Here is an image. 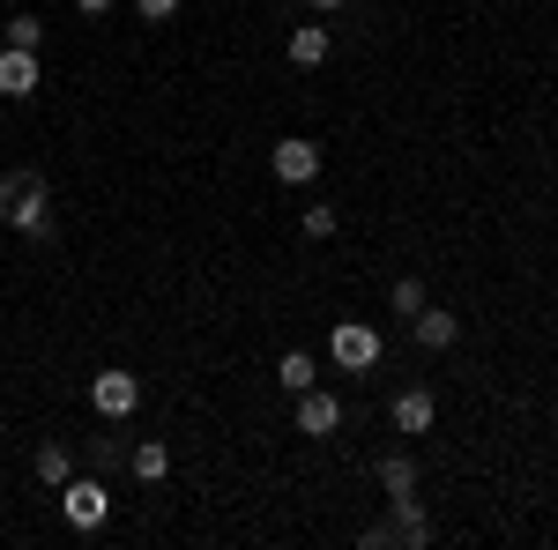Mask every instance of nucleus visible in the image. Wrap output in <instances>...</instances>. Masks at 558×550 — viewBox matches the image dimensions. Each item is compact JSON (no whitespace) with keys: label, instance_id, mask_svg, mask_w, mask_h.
<instances>
[{"label":"nucleus","instance_id":"2","mask_svg":"<svg viewBox=\"0 0 558 550\" xmlns=\"http://www.w3.org/2000/svg\"><path fill=\"white\" fill-rule=\"evenodd\" d=\"M60 521H68L75 536H97V528L112 521V491H105V476H68V484H60Z\"/></svg>","mask_w":558,"mask_h":550},{"label":"nucleus","instance_id":"13","mask_svg":"<svg viewBox=\"0 0 558 550\" xmlns=\"http://www.w3.org/2000/svg\"><path fill=\"white\" fill-rule=\"evenodd\" d=\"M373 476H380V491H387V499L417 491V462H410V454H380V462H373Z\"/></svg>","mask_w":558,"mask_h":550},{"label":"nucleus","instance_id":"6","mask_svg":"<svg viewBox=\"0 0 558 550\" xmlns=\"http://www.w3.org/2000/svg\"><path fill=\"white\" fill-rule=\"evenodd\" d=\"M291 402H299V431H305V439H328V431L343 424V402H336V394H328L320 380H313V387H299Z\"/></svg>","mask_w":558,"mask_h":550},{"label":"nucleus","instance_id":"15","mask_svg":"<svg viewBox=\"0 0 558 550\" xmlns=\"http://www.w3.org/2000/svg\"><path fill=\"white\" fill-rule=\"evenodd\" d=\"M134 476H142V484H165V476H172V447H165V439H142V447H134Z\"/></svg>","mask_w":558,"mask_h":550},{"label":"nucleus","instance_id":"11","mask_svg":"<svg viewBox=\"0 0 558 550\" xmlns=\"http://www.w3.org/2000/svg\"><path fill=\"white\" fill-rule=\"evenodd\" d=\"M283 52H291V68H328V52H336V38H328V23H299Z\"/></svg>","mask_w":558,"mask_h":550},{"label":"nucleus","instance_id":"20","mask_svg":"<svg viewBox=\"0 0 558 550\" xmlns=\"http://www.w3.org/2000/svg\"><path fill=\"white\" fill-rule=\"evenodd\" d=\"M120 462V439H97V447H89V468H97V476H105V468Z\"/></svg>","mask_w":558,"mask_h":550},{"label":"nucleus","instance_id":"18","mask_svg":"<svg viewBox=\"0 0 558 550\" xmlns=\"http://www.w3.org/2000/svg\"><path fill=\"white\" fill-rule=\"evenodd\" d=\"M299 223H305V239H336V209H328V201H313Z\"/></svg>","mask_w":558,"mask_h":550},{"label":"nucleus","instance_id":"1","mask_svg":"<svg viewBox=\"0 0 558 550\" xmlns=\"http://www.w3.org/2000/svg\"><path fill=\"white\" fill-rule=\"evenodd\" d=\"M0 223L8 231H31V239H52V186L45 171H0Z\"/></svg>","mask_w":558,"mask_h":550},{"label":"nucleus","instance_id":"14","mask_svg":"<svg viewBox=\"0 0 558 550\" xmlns=\"http://www.w3.org/2000/svg\"><path fill=\"white\" fill-rule=\"evenodd\" d=\"M0 45L38 52V45H45V15H31V8H23V15H8V23H0Z\"/></svg>","mask_w":558,"mask_h":550},{"label":"nucleus","instance_id":"5","mask_svg":"<svg viewBox=\"0 0 558 550\" xmlns=\"http://www.w3.org/2000/svg\"><path fill=\"white\" fill-rule=\"evenodd\" d=\"M268 171H276L283 186H313V179H320V142H305V134L276 142V149H268Z\"/></svg>","mask_w":558,"mask_h":550},{"label":"nucleus","instance_id":"7","mask_svg":"<svg viewBox=\"0 0 558 550\" xmlns=\"http://www.w3.org/2000/svg\"><path fill=\"white\" fill-rule=\"evenodd\" d=\"M387 543H432V521H425V506H417V491L387 499Z\"/></svg>","mask_w":558,"mask_h":550},{"label":"nucleus","instance_id":"12","mask_svg":"<svg viewBox=\"0 0 558 550\" xmlns=\"http://www.w3.org/2000/svg\"><path fill=\"white\" fill-rule=\"evenodd\" d=\"M31 468H38V484H52V491H60V484L75 476V447H68V439H45L38 454H31Z\"/></svg>","mask_w":558,"mask_h":550},{"label":"nucleus","instance_id":"19","mask_svg":"<svg viewBox=\"0 0 558 550\" xmlns=\"http://www.w3.org/2000/svg\"><path fill=\"white\" fill-rule=\"evenodd\" d=\"M134 8H142V23H172L179 15V0H134Z\"/></svg>","mask_w":558,"mask_h":550},{"label":"nucleus","instance_id":"22","mask_svg":"<svg viewBox=\"0 0 558 550\" xmlns=\"http://www.w3.org/2000/svg\"><path fill=\"white\" fill-rule=\"evenodd\" d=\"M75 8H83V15H105V8H112V0H75Z\"/></svg>","mask_w":558,"mask_h":550},{"label":"nucleus","instance_id":"17","mask_svg":"<svg viewBox=\"0 0 558 550\" xmlns=\"http://www.w3.org/2000/svg\"><path fill=\"white\" fill-rule=\"evenodd\" d=\"M387 305H395V313H402V320H410V313H417V305H425V283H417V276H402V283H395V291H387Z\"/></svg>","mask_w":558,"mask_h":550},{"label":"nucleus","instance_id":"3","mask_svg":"<svg viewBox=\"0 0 558 550\" xmlns=\"http://www.w3.org/2000/svg\"><path fill=\"white\" fill-rule=\"evenodd\" d=\"M380 328H365V320H336L328 328V357H336V372H373L380 365Z\"/></svg>","mask_w":558,"mask_h":550},{"label":"nucleus","instance_id":"9","mask_svg":"<svg viewBox=\"0 0 558 550\" xmlns=\"http://www.w3.org/2000/svg\"><path fill=\"white\" fill-rule=\"evenodd\" d=\"M45 83L38 52H15V45H0V97H31Z\"/></svg>","mask_w":558,"mask_h":550},{"label":"nucleus","instance_id":"10","mask_svg":"<svg viewBox=\"0 0 558 550\" xmlns=\"http://www.w3.org/2000/svg\"><path fill=\"white\" fill-rule=\"evenodd\" d=\"M410 328H417V342H425V350H454V335H462V320H454L447 305H432V297L410 313Z\"/></svg>","mask_w":558,"mask_h":550},{"label":"nucleus","instance_id":"16","mask_svg":"<svg viewBox=\"0 0 558 550\" xmlns=\"http://www.w3.org/2000/svg\"><path fill=\"white\" fill-rule=\"evenodd\" d=\"M276 380H283L291 394H299V387H313V380H320V365H313L305 350H283V357H276Z\"/></svg>","mask_w":558,"mask_h":550},{"label":"nucleus","instance_id":"4","mask_svg":"<svg viewBox=\"0 0 558 550\" xmlns=\"http://www.w3.org/2000/svg\"><path fill=\"white\" fill-rule=\"evenodd\" d=\"M89 410H97L105 424H128L134 410H142V380H134L128 365H105V372L89 380Z\"/></svg>","mask_w":558,"mask_h":550},{"label":"nucleus","instance_id":"8","mask_svg":"<svg viewBox=\"0 0 558 550\" xmlns=\"http://www.w3.org/2000/svg\"><path fill=\"white\" fill-rule=\"evenodd\" d=\"M387 417H395L402 439H425L432 417H439V402H432V387H410V394H395V410H387Z\"/></svg>","mask_w":558,"mask_h":550},{"label":"nucleus","instance_id":"21","mask_svg":"<svg viewBox=\"0 0 558 550\" xmlns=\"http://www.w3.org/2000/svg\"><path fill=\"white\" fill-rule=\"evenodd\" d=\"M299 8H313V15H343L350 0H299Z\"/></svg>","mask_w":558,"mask_h":550}]
</instances>
